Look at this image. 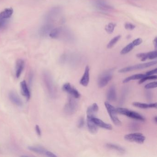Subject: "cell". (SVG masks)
<instances>
[{
    "label": "cell",
    "instance_id": "6da1fadb",
    "mask_svg": "<svg viewBox=\"0 0 157 157\" xmlns=\"http://www.w3.org/2000/svg\"><path fill=\"white\" fill-rule=\"evenodd\" d=\"M43 81L49 96L52 98L56 97L57 90L54 81L49 72L45 71L43 74Z\"/></svg>",
    "mask_w": 157,
    "mask_h": 157
},
{
    "label": "cell",
    "instance_id": "7a4b0ae2",
    "mask_svg": "<svg viewBox=\"0 0 157 157\" xmlns=\"http://www.w3.org/2000/svg\"><path fill=\"white\" fill-rule=\"evenodd\" d=\"M116 110L117 113L126 116L129 118L141 121H144L145 120V117L138 113L133 111H130L127 108H116Z\"/></svg>",
    "mask_w": 157,
    "mask_h": 157
},
{
    "label": "cell",
    "instance_id": "3957f363",
    "mask_svg": "<svg viewBox=\"0 0 157 157\" xmlns=\"http://www.w3.org/2000/svg\"><path fill=\"white\" fill-rule=\"evenodd\" d=\"M157 64V61H153L151 62H147V63H143V64H138V65H134V66H130V67H126L119 70L118 72L120 73H126L130 71H133L137 70L142 69L146 68L148 67H151L153 65Z\"/></svg>",
    "mask_w": 157,
    "mask_h": 157
},
{
    "label": "cell",
    "instance_id": "277c9868",
    "mask_svg": "<svg viewBox=\"0 0 157 157\" xmlns=\"http://www.w3.org/2000/svg\"><path fill=\"white\" fill-rule=\"evenodd\" d=\"M105 105L107 109L108 114L110 116V118L111 120L113 121V123L116 125H121L122 123H121L119 118L117 116V113L116 108L113 105H111L108 102H105Z\"/></svg>",
    "mask_w": 157,
    "mask_h": 157
},
{
    "label": "cell",
    "instance_id": "5b68a950",
    "mask_svg": "<svg viewBox=\"0 0 157 157\" xmlns=\"http://www.w3.org/2000/svg\"><path fill=\"white\" fill-rule=\"evenodd\" d=\"M113 78V70L106 71L99 76L98 79V85L100 88H103L106 86Z\"/></svg>",
    "mask_w": 157,
    "mask_h": 157
},
{
    "label": "cell",
    "instance_id": "8992f818",
    "mask_svg": "<svg viewBox=\"0 0 157 157\" xmlns=\"http://www.w3.org/2000/svg\"><path fill=\"white\" fill-rule=\"evenodd\" d=\"M124 139L128 141L136 142L139 144H142L145 141L146 137L141 133H134L125 135Z\"/></svg>",
    "mask_w": 157,
    "mask_h": 157
},
{
    "label": "cell",
    "instance_id": "52a82bcc",
    "mask_svg": "<svg viewBox=\"0 0 157 157\" xmlns=\"http://www.w3.org/2000/svg\"><path fill=\"white\" fill-rule=\"evenodd\" d=\"M78 107V104L72 97L69 98L68 101L65 106L64 111L68 115H71L76 112Z\"/></svg>",
    "mask_w": 157,
    "mask_h": 157
},
{
    "label": "cell",
    "instance_id": "ba28073f",
    "mask_svg": "<svg viewBox=\"0 0 157 157\" xmlns=\"http://www.w3.org/2000/svg\"><path fill=\"white\" fill-rule=\"evenodd\" d=\"M61 11V9L59 7L52 8L46 15L45 21L47 22H51L54 21L58 17Z\"/></svg>",
    "mask_w": 157,
    "mask_h": 157
},
{
    "label": "cell",
    "instance_id": "9c48e42d",
    "mask_svg": "<svg viewBox=\"0 0 157 157\" xmlns=\"http://www.w3.org/2000/svg\"><path fill=\"white\" fill-rule=\"evenodd\" d=\"M28 149L31 151L38 154H44L46 155L48 157H57L56 154L53 152L47 150L45 149L40 147H35V146H30L28 147Z\"/></svg>",
    "mask_w": 157,
    "mask_h": 157
},
{
    "label": "cell",
    "instance_id": "30bf717a",
    "mask_svg": "<svg viewBox=\"0 0 157 157\" xmlns=\"http://www.w3.org/2000/svg\"><path fill=\"white\" fill-rule=\"evenodd\" d=\"M63 90L68 93L74 98H78L80 97V94L74 87H72L70 83H66L63 86Z\"/></svg>",
    "mask_w": 157,
    "mask_h": 157
},
{
    "label": "cell",
    "instance_id": "8fae6325",
    "mask_svg": "<svg viewBox=\"0 0 157 157\" xmlns=\"http://www.w3.org/2000/svg\"><path fill=\"white\" fill-rule=\"evenodd\" d=\"M157 56V51H154L148 53H140L136 55V57L140 59L141 61H145L147 59H156Z\"/></svg>",
    "mask_w": 157,
    "mask_h": 157
},
{
    "label": "cell",
    "instance_id": "7c38bea8",
    "mask_svg": "<svg viewBox=\"0 0 157 157\" xmlns=\"http://www.w3.org/2000/svg\"><path fill=\"white\" fill-rule=\"evenodd\" d=\"M9 97L12 102L17 106H21L23 105V101L19 95L15 92L12 91L9 93Z\"/></svg>",
    "mask_w": 157,
    "mask_h": 157
},
{
    "label": "cell",
    "instance_id": "4fadbf2b",
    "mask_svg": "<svg viewBox=\"0 0 157 157\" xmlns=\"http://www.w3.org/2000/svg\"><path fill=\"white\" fill-rule=\"evenodd\" d=\"M91 119L92 121L94 122V124L99 127L108 129V130H112L113 129V127L111 124L105 123L101 119L96 118L95 117H91Z\"/></svg>",
    "mask_w": 157,
    "mask_h": 157
},
{
    "label": "cell",
    "instance_id": "5bb4252c",
    "mask_svg": "<svg viewBox=\"0 0 157 157\" xmlns=\"http://www.w3.org/2000/svg\"><path fill=\"white\" fill-rule=\"evenodd\" d=\"M53 29V25L50 24H46L41 26L39 30V34L41 36L44 37L50 33Z\"/></svg>",
    "mask_w": 157,
    "mask_h": 157
},
{
    "label": "cell",
    "instance_id": "9a60e30c",
    "mask_svg": "<svg viewBox=\"0 0 157 157\" xmlns=\"http://www.w3.org/2000/svg\"><path fill=\"white\" fill-rule=\"evenodd\" d=\"M95 5L97 9L104 11H110L113 9V8L110 5L103 0H98L95 2Z\"/></svg>",
    "mask_w": 157,
    "mask_h": 157
},
{
    "label": "cell",
    "instance_id": "2e32d148",
    "mask_svg": "<svg viewBox=\"0 0 157 157\" xmlns=\"http://www.w3.org/2000/svg\"><path fill=\"white\" fill-rule=\"evenodd\" d=\"M90 82V68L88 66L85 68L84 74L81 79L80 83L82 86L86 87Z\"/></svg>",
    "mask_w": 157,
    "mask_h": 157
},
{
    "label": "cell",
    "instance_id": "e0dca14e",
    "mask_svg": "<svg viewBox=\"0 0 157 157\" xmlns=\"http://www.w3.org/2000/svg\"><path fill=\"white\" fill-rule=\"evenodd\" d=\"M25 67V62L23 59H19L16 62L15 76L17 78H19L22 74Z\"/></svg>",
    "mask_w": 157,
    "mask_h": 157
},
{
    "label": "cell",
    "instance_id": "ac0fdd59",
    "mask_svg": "<svg viewBox=\"0 0 157 157\" xmlns=\"http://www.w3.org/2000/svg\"><path fill=\"white\" fill-rule=\"evenodd\" d=\"M91 117H92L87 116V126H88V129H89L90 132L92 133V134H95L98 131V126L92 121Z\"/></svg>",
    "mask_w": 157,
    "mask_h": 157
},
{
    "label": "cell",
    "instance_id": "d6986e66",
    "mask_svg": "<svg viewBox=\"0 0 157 157\" xmlns=\"http://www.w3.org/2000/svg\"><path fill=\"white\" fill-rule=\"evenodd\" d=\"M21 91L22 94L27 99L29 100L31 97V93L29 88L27 86V83L25 81H23L21 82Z\"/></svg>",
    "mask_w": 157,
    "mask_h": 157
},
{
    "label": "cell",
    "instance_id": "ffe728a7",
    "mask_svg": "<svg viewBox=\"0 0 157 157\" xmlns=\"http://www.w3.org/2000/svg\"><path fill=\"white\" fill-rule=\"evenodd\" d=\"M13 10L12 8H7L0 13V20H7L10 19L13 13Z\"/></svg>",
    "mask_w": 157,
    "mask_h": 157
},
{
    "label": "cell",
    "instance_id": "44dd1931",
    "mask_svg": "<svg viewBox=\"0 0 157 157\" xmlns=\"http://www.w3.org/2000/svg\"><path fill=\"white\" fill-rule=\"evenodd\" d=\"M107 99L110 102L115 101L116 100V92L115 87L114 86H111L109 88L107 92Z\"/></svg>",
    "mask_w": 157,
    "mask_h": 157
},
{
    "label": "cell",
    "instance_id": "7402d4cb",
    "mask_svg": "<svg viewBox=\"0 0 157 157\" xmlns=\"http://www.w3.org/2000/svg\"><path fill=\"white\" fill-rule=\"evenodd\" d=\"M99 110V107L96 103H94L92 105L88 107L87 110V115L89 117H94Z\"/></svg>",
    "mask_w": 157,
    "mask_h": 157
},
{
    "label": "cell",
    "instance_id": "603a6c76",
    "mask_svg": "<svg viewBox=\"0 0 157 157\" xmlns=\"http://www.w3.org/2000/svg\"><path fill=\"white\" fill-rule=\"evenodd\" d=\"M133 105L136 107L138 108H142V109H146L148 108H156L157 107V103L146 104L138 102H134L133 103Z\"/></svg>",
    "mask_w": 157,
    "mask_h": 157
},
{
    "label": "cell",
    "instance_id": "cb8c5ba5",
    "mask_svg": "<svg viewBox=\"0 0 157 157\" xmlns=\"http://www.w3.org/2000/svg\"><path fill=\"white\" fill-rule=\"evenodd\" d=\"M62 28L61 27H58L55 29H53L50 32L49 36L50 37L52 38H58L59 37L61 34Z\"/></svg>",
    "mask_w": 157,
    "mask_h": 157
},
{
    "label": "cell",
    "instance_id": "d4e9b609",
    "mask_svg": "<svg viewBox=\"0 0 157 157\" xmlns=\"http://www.w3.org/2000/svg\"><path fill=\"white\" fill-rule=\"evenodd\" d=\"M146 75L142 74H136V75H132L130 77H128L123 80V83H126L129 82L131 80H139L145 77Z\"/></svg>",
    "mask_w": 157,
    "mask_h": 157
},
{
    "label": "cell",
    "instance_id": "484cf974",
    "mask_svg": "<svg viewBox=\"0 0 157 157\" xmlns=\"http://www.w3.org/2000/svg\"><path fill=\"white\" fill-rule=\"evenodd\" d=\"M106 147L108 148L117 151L121 153H124L125 151L124 149L122 147L118 146V145H115V144H112V143H108L106 144Z\"/></svg>",
    "mask_w": 157,
    "mask_h": 157
},
{
    "label": "cell",
    "instance_id": "4316f807",
    "mask_svg": "<svg viewBox=\"0 0 157 157\" xmlns=\"http://www.w3.org/2000/svg\"><path fill=\"white\" fill-rule=\"evenodd\" d=\"M136 46H135L134 44H133V42H132V43H130V44L127 45L125 47L121 50L120 53H121V55H126V54H128V53L130 52V51L134 48Z\"/></svg>",
    "mask_w": 157,
    "mask_h": 157
},
{
    "label": "cell",
    "instance_id": "83f0119b",
    "mask_svg": "<svg viewBox=\"0 0 157 157\" xmlns=\"http://www.w3.org/2000/svg\"><path fill=\"white\" fill-rule=\"evenodd\" d=\"M116 26V24L114 23H110L105 26V30L107 33L111 34L114 32L115 28Z\"/></svg>",
    "mask_w": 157,
    "mask_h": 157
},
{
    "label": "cell",
    "instance_id": "f1b7e54d",
    "mask_svg": "<svg viewBox=\"0 0 157 157\" xmlns=\"http://www.w3.org/2000/svg\"><path fill=\"white\" fill-rule=\"evenodd\" d=\"M121 36L120 35L117 36H115L108 43L107 45V48H113L115 45L119 41V39L121 38Z\"/></svg>",
    "mask_w": 157,
    "mask_h": 157
},
{
    "label": "cell",
    "instance_id": "f546056e",
    "mask_svg": "<svg viewBox=\"0 0 157 157\" xmlns=\"http://www.w3.org/2000/svg\"><path fill=\"white\" fill-rule=\"evenodd\" d=\"M157 77L156 75H150V76H145L142 78L140 79L139 83L141 84L143 82H145L146 81L149 80L156 79Z\"/></svg>",
    "mask_w": 157,
    "mask_h": 157
},
{
    "label": "cell",
    "instance_id": "4dcf8cb0",
    "mask_svg": "<svg viewBox=\"0 0 157 157\" xmlns=\"http://www.w3.org/2000/svg\"><path fill=\"white\" fill-rule=\"evenodd\" d=\"M157 82H150V83H148L147 85H145V88L146 89H154L157 87Z\"/></svg>",
    "mask_w": 157,
    "mask_h": 157
},
{
    "label": "cell",
    "instance_id": "1f68e13d",
    "mask_svg": "<svg viewBox=\"0 0 157 157\" xmlns=\"http://www.w3.org/2000/svg\"><path fill=\"white\" fill-rule=\"evenodd\" d=\"M124 27L126 30L131 31V30H134L135 29L136 26L130 23H126L125 24Z\"/></svg>",
    "mask_w": 157,
    "mask_h": 157
},
{
    "label": "cell",
    "instance_id": "d6a6232c",
    "mask_svg": "<svg viewBox=\"0 0 157 157\" xmlns=\"http://www.w3.org/2000/svg\"><path fill=\"white\" fill-rule=\"evenodd\" d=\"M132 42L135 45V46H137L139 45L142 43V40L141 38H137V39L134 40Z\"/></svg>",
    "mask_w": 157,
    "mask_h": 157
},
{
    "label": "cell",
    "instance_id": "836d02e7",
    "mask_svg": "<svg viewBox=\"0 0 157 157\" xmlns=\"http://www.w3.org/2000/svg\"><path fill=\"white\" fill-rule=\"evenodd\" d=\"M156 72H157V68H155L154 69V70L146 72L145 75H146V76H150V75H154V74H156Z\"/></svg>",
    "mask_w": 157,
    "mask_h": 157
},
{
    "label": "cell",
    "instance_id": "e575fe53",
    "mask_svg": "<svg viewBox=\"0 0 157 157\" xmlns=\"http://www.w3.org/2000/svg\"><path fill=\"white\" fill-rule=\"evenodd\" d=\"M84 119H83V118H81L80 119H79V120L78 122V127L79 128H82V127L83 126V125H84Z\"/></svg>",
    "mask_w": 157,
    "mask_h": 157
},
{
    "label": "cell",
    "instance_id": "d590c367",
    "mask_svg": "<svg viewBox=\"0 0 157 157\" xmlns=\"http://www.w3.org/2000/svg\"><path fill=\"white\" fill-rule=\"evenodd\" d=\"M36 133H37L38 136H41V135H42V132H41V129H40L39 126L37 125L36 126Z\"/></svg>",
    "mask_w": 157,
    "mask_h": 157
},
{
    "label": "cell",
    "instance_id": "8d00e7d4",
    "mask_svg": "<svg viewBox=\"0 0 157 157\" xmlns=\"http://www.w3.org/2000/svg\"><path fill=\"white\" fill-rule=\"evenodd\" d=\"M6 22L7 20H0V28L3 27L6 24Z\"/></svg>",
    "mask_w": 157,
    "mask_h": 157
},
{
    "label": "cell",
    "instance_id": "74e56055",
    "mask_svg": "<svg viewBox=\"0 0 157 157\" xmlns=\"http://www.w3.org/2000/svg\"><path fill=\"white\" fill-rule=\"evenodd\" d=\"M157 37H155V39L153 40V44H154V46H155V47L156 48L157 47Z\"/></svg>",
    "mask_w": 157,
    "mask_h": 157
},
{
    "label": "cell",
    "instance_id": "f35d334b",
    "mask_svg": "<svg viewBox=\"0 0 157 157\" xmlns=\"http://www.w3.org/2000/svg\"><path fill=\"white\" fill-rule=\"evenodd\" d=\"M154 120L155 121V123H157V117H155L154 118Z\"/></svg>",
    "mask_w": 157,
    "mask_h": 157
}]
</instances>
